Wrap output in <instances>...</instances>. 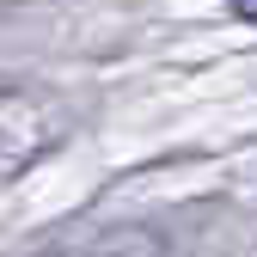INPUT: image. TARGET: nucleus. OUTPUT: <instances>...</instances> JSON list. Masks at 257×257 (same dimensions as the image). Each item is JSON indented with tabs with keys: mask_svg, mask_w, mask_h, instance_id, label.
<instances>
[{
	"mask_svg": "<svg viewBox=\"0 0 257 257\" xmlns=\"http://www.w3.org/2000/svg\"><path fill=\"white\" fill-rule=\"evenodd\" d=\"M233 13H239L245 25H257V0H233Z\"/></svg>",
	"mask_w": 257,
	"mask_h": 257,
	"instance_id": "2",
	"label": "nucleus"
},
{
	"mask_svg": "<svg viewBox=\"0 0 257 257\" xmlns=\"http://www.w3.org/2000/svg\"><path fill=\"white\" fill-rule=\"evenodd\" d=\"M61 141H68V110L55 98L25 92V86H0V184L25 178Z\"/></svg>",
	"mask_w": 257,
	"mask_h": 257,
	"instance_id": "1",
	"label": "nucleus"
}]
</instances>
